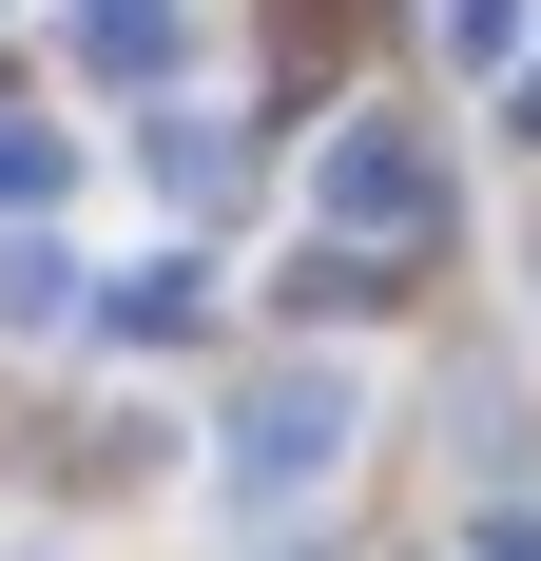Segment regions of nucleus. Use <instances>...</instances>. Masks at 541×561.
Returning <instances> with one entry per match:
<instances>
[{"label": "nucleus", "instance_id": "f257e3e1", "mask_svg": "<svg viewBox=\"0 0 541 561\" xmlns=\"http://www.w3.org/2000/svg\"><path fill=\"white\" fill-rule=\"evenodd\" d=\"M348 368H270L252 407H232V446H214V484L232 504H329V465H348Z\"/></svg>", "mask_w": 541, "mask_h": 561}, {"label": "nucleus", "instance_id": "f03ea898", "mask_svg": "<svg viewBox=\"0 0 541 561\" xmlns=\"http://www.w3.org/2000/svg\"><path fill=\"white\" fill-rule=\"evenodd\" d=\"M310 214L329 232H406L426 214V116H348V136L310 156Z\"/></svg>", "mask_w": 541, "mask_h": 561}, {"label": "nucleus", "instance_id": "7ed1b4c3", "mask_svg": "<svg viewBox=\"0 0 541 561\" xmlns=\"http://www.w3.org/2000/svg\"><path fill=\"white\" fill-rule=\"evenodd\" d=\"M58 58L116 78V98H174L194 78V0H58Z\"/></svg>", "mask_w": 541, "mask_h": 561}, {"label": "nucleus", "instance_id": "20e7f679", "mask_svg": "<svg viewBox=\"0 0 541 561\" xmlns=\"http://www.w3.org/2000/svg\"><path fill=\"white\" fill-rule=\"evenodd\" d=\"M78 310H97L116 348H174V330H194V310H214V290H194V252H156V272H136V290H78Z\"/></svg>", "mask_w": 541, "mask_h": 561}, {"label": "nucleus", "instance_id": "39448f33", "mask_svg": "<svg viewBox=\"0 0 541 561\" xmlns=\"http://www.w3.org/2000/svg\"><path fill=\"white\" fill-rule=\"evenodd\" d=\"M0 330H78V252L58 232H0Z\"/></svg>", "mask_w": 541, "mask_h": 561}, {"label": "nucleus", "instance_id": "423d86ee", "mask_svg": "<svg viewBox=\"0 0 541 561\" xmlns=\"http://www.w3.org/2000/svg\"><path fill=\"white\" fill-rule=\"evenodd\" d=\"M58 194V136H0V214H39Z\"/></svg>", "mask_w": 541, "mask_h": 561}, {"label": "nucleus", "instance_id": "0eeeda50", "mask_svg": "<svg viewBox=\"0 0 541 561\" xmlns=\"http://www.w3.org/2000/svg\"><path fill=\"white\" fill-rule=\"evenodd\" d=\"M522 39V0H445V58H503Z\"/></svg>", "mask_w": 541, "mask_h": 561}]
</instances>
